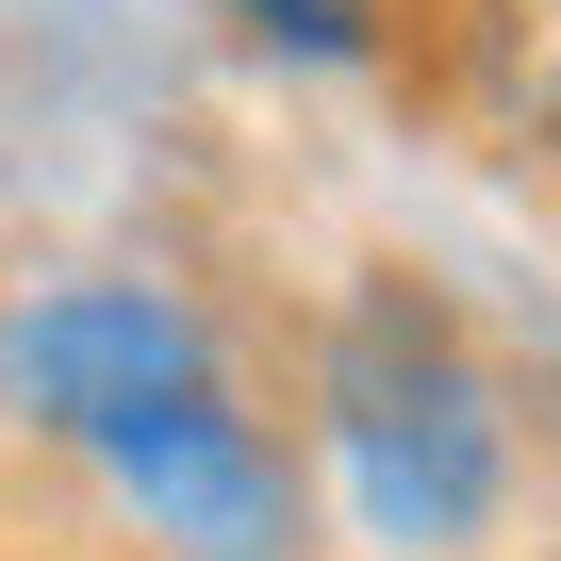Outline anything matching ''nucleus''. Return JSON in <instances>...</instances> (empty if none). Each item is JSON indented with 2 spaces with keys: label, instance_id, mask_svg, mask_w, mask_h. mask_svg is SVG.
I'll use <instances>...</instances> for the list:
<instances>
[{
  "label": "nucleus",
  "instance_id": "4",
  "mask_svg": "<svg viewBox=\"0 0 561 561\" xmlns=\"http://www.w3.org/2000/svg\"><path fill=\"white\" fill-rule=\"evenodd\" d=\"M462 83L512 149L561 165V0H462Z\"/></svg>",
  "mask_w": 561,
  "mask_h": 561
},
{
  "label": "nucleus",
  "instance_id": "2",
  "mask_svg": "<svg viewBox=\"0 0 561 561\" xmlns=\"http://www.w3.org/2000/svg\"><path fill=\"white\" fill-rule=\"evenodd\" d=\"M100 462L133 479V512H149L182 561H280V462H264V430H248L215 380H182V397L116 413V430H100Z\"/></svg>",
  "mask_w": 561,
  "mask_h": 561
},
{
  "label": "nucleus",
  "instance_id": "3",
  "mask_svg": "<svg viewBox=\"0 0 561 561\" xmlns=\"http://www.w3.org/2000/svg\"><path fill=\"white\" fill-rule=\"evenodd\" d=\"M0 380H18L50 430H116V413H149V397H182L198 380V331L149 298V280H50V298L0 331Z\"/></svg>",
  "mask_w": 561,
  "mask_h": 561
},
{
  "label": "nucleus",
  "instance_id": "1",
  "mask_svg": "<svg viewBox=\"0 0 561 561\" xmlns=\"http://www.w3.org/2000/svg\"><path fill=\"white\" fill-rule=\"evenodd\" d=\"M331 446H347V495L380 545H462L495 512V397L413 280H380L331 331Z\"/></svg>",
  "mask_w": 561,
  "mask_h": 561
},
{
  "label": "nucleus",
  "instance_id": "5",
  "mask_svg": "<svg viewBox=\"0 0 561 561\" xmlns=\"http://www.w3.org/2000/svg\"><path fill=\"white\" fill-rule=\"evenodd\" d=\"M264 34H298V50L347 67V50H364V0H264Z\"/></svg>",
  "mask_w": 561,
  "mask_h": 561
}]
</instances>
